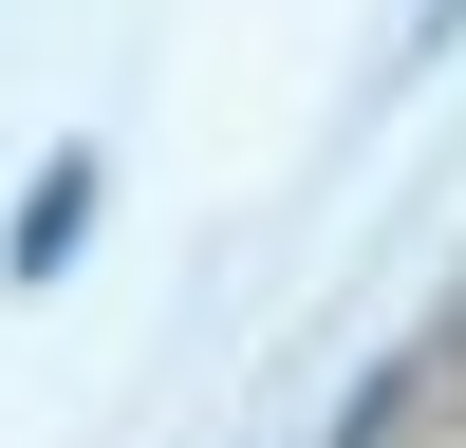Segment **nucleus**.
I'll use <instances>...</instances> for the list:
<instances>
[{"label": "nucleus", "instance_id": "1", "mask_svg": "<svg viewBox=\"0 0 466 448\" xmlns=\"http://www.w3.org/2000/svg\"><path fill=\"white\" fill-rule=\"evenodd\" d=\"M75 224H94V149H56V168L19 187V243H0V261H19V280H56V243H75Z\"/></svg>", "mask_w": 466, "mask_h": 448}]
</instances>
